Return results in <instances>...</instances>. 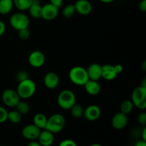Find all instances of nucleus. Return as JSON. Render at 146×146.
<instances>
[{
    "instance_id": "nucleus-9",
    "label": "nucleus",
    "mask_w": 146,
    "mask_h": 146,
    "mask_svg": "<svg viewBox=\"0 0 146 146\" xmlns=\"http://www.w3.org/2000/svg\"><path fill=\"white\" fill-rule=\"evenodd\" d=\"M28 61L30 65L34 68H40L45 63L46 57L42 51L36 50L29 54Z\"/></svg>"
},
{
    "instance_id": "nucleus-18",
    "label": "nucleus",
    "mask_w": 146,
    "mask_h": 146,
    "mask_svg": "<svg viewBox=\"0 0 146 146\" xmlns=\"http://www.w3.org/2000/svg\"><path fill=\"white\" fill-rule=\"evenodd\" d=\"M118 76L113 65L106 64L102 66V78L106 81H113Z\"/></svg>"
},
{
    "instance_id": "nucleus-36",
    "label": "nucleus",
    "mask_w": 146,
    "mask_h": 146,
    "mask_svg": "<svg viewBox=\"0 0 146 146\" xmlns=\"http://www.w3.org/2000/svg\"><path fill=\"white\" fill-rule=\"evenodd\" d=\"M6 31V25L4 21L0 20V36H2Z\"/></svg>"
},
{
    "instance_id": "nucleus-37",
    "label": "nucleus",
    "mask_w": 146,
    "mask_h": 146,
    "mask_svg": "<svg viewBox=\"0 0 146 146\" xmlns=\"http://www.w3.org/2000/svg\"><path fill=\"white\" fill-rule=\"evenodd\" d=\"M27 146H41V145L36 140V141H31L29 143Z\"/></svg>"
},
{
    "instance_id": "nucleus-29",
    "label": "nucleus",
    "mask_w": 146,
    "mask_h": 146,
    "mask_svg": "<svg viewBox=\"0 0 146 146\" xmlns=\"http://www.w3.org/2000/svg\"><path fill=\"white\" fill-rule=\"evenodd\" d=\"M7 115H8V111L4 107L0 106V123H2L7 121Z\"/></svg>"
},
{
    "instance_id": "nucleus-26",
    "label": "nucleus",
    "mask_w": 146,
    "mask_h": 146,
    "mask_svg": "<svg viewBox=\"0 0 146 146\" xmlns=\"http://www.w3.org/2000/svg\"><path fill=\"white\" fill-rule=\"evenodd\" d=\"M71 111V114L74 118H76V119H78V118H81V117H83L84 115V108L81 106L79 104H75L72 106V108L70 109Z\"/></svg>"
},
{
    "instance_id": "nucleus-40",
    "label": "nucleus",
    "mask_w": 146,
    "mask_h": 146,
    "mask_svg": "<svg viewBox=\"0 0 146 146\" xmlns=\"http://www.w3.org/2000/svg\"><path fill=\"white\" fill-rule=\"evenodd\" d=\"M99 1L103 3H105V4H110V3L113 2V1H114L115 0H99Z\"/></svg>"
},
{
    "instance_id": "nucleus-12",
    "label": "nucleus",
    "mask_w": 146,
    "mask_h": 146,
    "mask_svg": "<svg viewBox=\"0 0 146 146\" xmlns=\"http://www.w3.org/2000/svg\"><path fill=\"white\" fill-rule=\"evenodd\" d=\"M101 110L97 105H89L84 109L83 116L88 121H95L101 117Z\"/></svg>"
},
{
    "instance_id": "nucleus-6",
    "label": "nucleus",
    "mask_w": 146,
    "mask_h": 146,
    "mask_svg": "<svg viewBox=\"0 0 146 146\" xmlns=\"http://www.w3.org/2000/svg\"><path fill=\"white\" fill-rule=\"evenodd\" d=\"M131 101L134 106L141 110H145L146 108V87H136L133 91L131 94Z\"/></svg>"
},
{
    "instance_id": "nucleus-17",
    "label": "nucleus",
    "mask_w": 146,
    "mask_h": 146,
    "mask_svg": "<svg viewBox=\"0 0 146 146\" xmlns=\"http://www.w3.org/2000/svg\"><path fill=\"white\" fill-rule=\"evenodd\" d=\"M87 94L91 96H96L101 92V87L97 81L88 80L84 86Z\"/></svg>"
},
{
    "instance_id": "nucleus-33",
    "label": "nucleus",
    "mask_w": 146,
    "mask_h": 146,
    "mask_svg": "<svg viewBox=\"0 0 146 146\" xmlns=\"http://www.w3.org/2000/svg\"><path fill=\"white\" fill-rule=\"evenodd\" d=\"M138 9L142 12L146 11V0H141L138 4Z\"/></svg>"
},
{
    "instance_id": "nucleus-19",
    "label": "nucleus",
    "mask_w": 146,
    "mask_h": 146,
    "mask_svg": "<svg viewBox=\"0 0 146 146\" xmlns=\"http://www.w3.org/2000/svg\"><path fill=\"white\" fill-rule=\"evenodd\" d=\"M30 16L34 19L41 18L42 12V6L40 4L38 0H33L32 4L28 9Z\"/></svg>"
},
{
    "instance_id": "nucleus-13",
    "label": "nucleus",
    "mask_w": 146,
    "mask_h": 146,
    "mask_svg": "<svg viewBox=\"0 0 146 146\" xmlns=\"http://www.w3.org/2000/svg\"><path fill=\"white\" fill-rule=\"evenodd\" d=\"M76 12L83 16L88 15L93 10V7L90 0H77L74 4Z\"/></svg>"
},
{
    "instance_id": "nucleus-27",
    "label": "nucleus",
    "mask_w": 146,
    "mask_h": 146,
    "mask_svg": "<svg viewBox=\"0 0 146 146\" xmlns=\"http://www.w3.org/2000/svg\"><path fill=\"white\" fill-rule=\"evenodd\" d=\"M75 13L76 10L74 4H68V5L65 6L62 10L63 17L66 19H70L74 17Z\"/></svg>"
},
{
    "instance_id": "nucleus-41",
    "label": "nucleus",
    "mask_w": 146,
    "mask_h": 146,
    "mask_svg": "<svg viewBox=\"0 0 146 146\" xmlns=\"http://www.w3.org/2000/svg\"><path fill=\"white\" fill-rule=\"evenodd\" d=\"M89 146H103V145L98 143H94V144H91V145H90Z\"/></svg>"
},
{
    "instance_id": "nucleus-39",
    "label": "nucleus",
    "mask_w": 146,
    "mask_h": 146,
    "mask_svg": "<svg viewBox=\"0 0 146 146\" xmlns=\"http://www.w3.org/2000/svg\"><path fill=\"white\" fill-rule=\"evenodd\" d=\"M141 137H142V139L141 140L146 141V127L145 126H144L143 129L142 135H141Z\"/></svg>"
},
{
    "instance_id": "nucleus-23",
    "label": "nucleus",
    "mask_w": 146,
    "mask_h": 146,
    "mask_svg": "<svg viewBox=\"0 0 146 146\" xmlns=\"http://www.w3.org/2000/svg\"><path fill=\"white\" fill-rule=\"evenodd\" d=\"M133 108L134 105L131 100H124L121 102V106H120V111L128 115L130 113H131Z\"/></svg>"
},
{
    "instance_id": "nucleus-2",
    "label": "nucleus",
    "mask_w": 146,
    "mask_h": 146,
    "mask_svg": "<svg viewBox=\"0 0 146 146\" xmlns=\"http://www.w3.org/2000/svg\"><path fill=\"white\" fill-rule=\"evenodd\" d=\"M68 78L73 84L79 86H84L89 80L86 69L80 66H74L71 68L68 73Z\"/></svg>"
},
{
    "instance_id": "nucleus-10",
    "label": "nucleus",
    "mask_w": 146,
    "mask_h": 146,
    "mask_svg": "<svg viewBox=\"0 0 146 146\" xmlns=\"http://www.w3.org/2000/svg\"><path fill=\"white\" fill-rule=\"evenodd\" d=\"M58 14V8L51 4L47 3L42 6L41 18L46 21H52L55 19Z\"/></svg>"
},
{
    "instance_id": "nucleus-14",
    "label": "nucleus",
    "mask_w": 146,
    "mask_h": 146,
    "mask_svg": "<svg viewBox=\"0 0 146 146\" xmlns=\"http://www.w3.org/2000/svg\"><path fill=\"white\" fill-rule=\"evenodd\" d=\"M44 84L48 89H54L58 86L60 78L58 74L54 71L46 73L44 77Z\"/></svg>"
},
{
    "instance_id": "nucleus-21",
    "label": "nucleus",
    "mask_w": 146,
    "mask_h": 146,
    "mask_svg": "<svg viewBox=\"0 0 146 146\" xmlns=\"http://www.w3.org/2000/svg\"><path fill=\"white\" fill-rule=\"evenodd\" d=\"M14 7L13 0H0V14H9Z\"/></svg>"
},
{
    "instance_id": "nucleus-31",
    "label": "nucleus",
    "mask_w": 146,
    "mask_h": 146,
    "mask_svg": "<svg viewBox=\"0 0 146 146\" xmlns=\"http://www.w3.org/2000/svg\"><path fill=\"white\" fill-rule=\"evenodd\" d=\"M138 122L139 123L140 125H143V126H145L146 125V113L143 111V112L140 113L138 115Z\"/></svg>"
},
{
    "instance_id": "nucleus-16",
    "label": "nucleus",
    "mask_w": 146,
    "mask_h": 146,
    "mask_svg": "<svg viewBox=\"0 0 146 146\" xmlns=\"http://www.w3.org/2000/svg\"><path fill=\"white\" fill-rule=\"evenodd\" d=\"M54 134L50 131L44 129L42 131H41L37 141L41 146H51L54 142Z\"/></svg>"
},
{
    "instance_id": "nucleus-5",
    "label": "nucleus",
    "mask_w": 146,
    "mask_h": 146,
    "mask_svg": "<svg viewBox=\"0 0 146 146\" xmlns=\"http://www.w3.org/2000/svg\"><path fill=\"white\" fill-rule=\"evenodd\" d=\"M29 23L30 21L28 16L23 13L22 11L14 13L9 18L10 25L17 31L23 29L28 28Z\"/></svg>"
},
{
    "instance_id": "nucleus-7",
    "label": "nucleus",
    "mask_w": 146,
    "mask_h": 146,
    "mask_svg": "<svg viewBox=\"0 0 146 146\" xmlns=\"http://www.w3.org/2000/svg\"><path fill=\"white\" fill-rule=\"evenodd\" d=\"M1 99L4 105L9 108H15L19 101L21 100L17 91L12 88H7L1 94Z\"/></svg>"
},
{
    "instance_id": "nucleus-1",
    "label": "nucleus",
    "mask_w": 146,
    "mask_h": 146,
    "mask_svg": "<svg viewBox=\"0 0 146 146\" xmlns=\"http://www.w3.org/2000/svg\"><path fill=\"white\" fill-rule=\"evenodd\" d=\"M17 92L21 99H28L34 95L36 91V85L29 78L19 82Z\"/></svg>"
},
{
    "instance_id": "nucleus-28",
    "label": "nucleus",
    "mask_w": 146,
    "mask_h": 146,
    "mask_svg": "<svg viewBox=\"0 0 146 146\" xmlns=\"http://www.w3.org/2000/svg\"><path fill=\"white\" fill-rule=\"evenodd\" d=\"M18 36L19 38L23 41L29 39L30 37V31L28 28L23 29L18 31Z\"/></svg>"
},
{
    "instance_id": "nucleus-34",
    "label": "nucleus",
    "mask_w": 146,
    "mask_h": 146,
    "mask_svg": "<svg viewBox=\"0 0 146 146\" xmlns=\"http://www.w3.org/2000/svg\"><path fill=\"white\" fill-rule=\"evenodd\" d=\"M51 4L54 5L55 7H58V9L62 6L63 2H64V0H49Z\"/></svg>"
},
{
    "instance_id": "nucleus-8",
    "label": "nucleus",
    "mask_w": 146,
    "mask_h": 146,
    "mask_svg": "<svg viewBox=\"0 0 146 146\" xmlns=\"http://www.w3.org/2000/svg\"><path fill=\"white\" fill-rule=\"evenodd\" d=\"M41 130L34 123L25 125L21 130V135L28 141H36Z\"/></svg>"
},
{
    "instance_id": "nucleus-35",
    "label": "nucleus",
    "mask_w": 146,
    "mask_h": 146,
    "mask_svg": "<svg viewBox=\"0 0 146 146\" xmlns=\"http://www.w3.org/2000/svg\"><path fill=\"white\" fill-rule=\"evenodd\" d=\"M114 68H115V72L117 73V74H119L121 73H122V71H123V66L121 64H116V65L113 66Z\"/></svg>"
},
{
    "instance_id": "nucleus-32",
    "label": "nucleus",
    "mask_w": 146,
    "mask_h": 146,
    "mask_svg": "<svg viewBox=\"0 0 146 146\" xmlns=\"http://www.w3.org/2000/svg\"><path fill=\"white\" fill-rule=\"evenodd\" d=\"M28 78V74H27V73L25 72V71H19L17 75V78L19 81V82H20V81H24V80L27 79V78Z\"/></svg>"
},
{
    "instance_id": "nucleus-4",
    "label": "nucleus",
    "mask_w": 146,
    "mask_h": 146,
    "mask_svg": "<svg viewBox=\"0 0 146 146\" xmlns=\"http://www.w3.org/2000/svg\"><path fill=\"white\" fill-rule=\"evenodd\" d=\"M76 101L74 93L69 89H64L59 93L57 97L58 106L64 110H70Z\"/></svg>"
},
{
    "instance_id": "nucleus-11",
    "label": "nucleus",
    "mask_w": 146,
    "mask_h": 146,
    "mask_svg": "<svg viewBox=\"0 0 146 146\" xmlns=\"http://www.w3.org/2000/svg\"><path fill=\"white\" fill-rule=\"evenodd\" d=\"M128 123V115L121 113H116L111 119V125L115 130H122L126 127Z\"/></svg>"
},
{
    "instance_id": "nucleus-30",
    "label": "nucleus",
    "mask_w": 146,
    "mask_h": 146,
    "mask_svg": "<svg viewBox=\"0 0 146 146\" xmlns=\"http://www.w3.org/2000/svg\"><path fill=\"white\" fill-rule=\"evenodd\" d=\"M58 146H78L76 143L71 139H64L59 143Z\"/></svg>"
},
{
    "instance_id": "nucleus-3",
    "label": "nucleus",
    "mask_w": 146,
    "mask_h": 146,
    "mask_svg": "<svg viewBox=\"0 0 146 146\" xmlns=\"http://www.w3.org/2000/svg\"><path fill=\"white\" fill-rule=\"evenodd\" d=\"M66 125V119L60 113H54L47 119L45 129L52 133H58L64 129Z\"/></svg>"
},
{
    "instance_id": "nucleus-22",
    "label": "nucleus",
    "mask_w": 146,
    "mask_h": 146,
    "mask_svg": "<svg viewBox=\"0 0 146 146\" xmlns=\"http://www.w3.org/2000/svg\"><path fill=\"white\" fill-rule=\"evenodd\" d=\"M33 0H13L14 6L19 11H24L29 9Z\"/></svg>"
},
{
    "instance_id": "nucleus-20",
    "label": "nucleus",
    "mask_w": 146,
    "mask_h": 146,
    "mask_svg": "<svg viewBox=\"0 0 146 146\" xmlns=\"http://www.w3.org/2000/svg\"><path fill=\"white\" fill-rule=\"evenodd\" d=\"M47 118L46 115L41 113H38L35 114L33 118V123L40 128L41 130L45 129L46 125L47 123Z\"/></svg>"
},
{
    "instance_id": "nucleus-38",
    "label": "nucleus",
    "mask_w": 146,
    "mask_h": 146,
    "mask_svg": "<svg viewBox=\"0 0 146 146\" xmlns=\"http://www.w3.org/2000/svg\"><path fill=\"white\" fill-rule=\"evenodd\" d=\"M134 146H146V141H143V140H140V141H137L135 143Z\"/></svg>"
},
{
    "instance_id": "nucleus-15",
    "label": "nucleus",
    "mask_w": 146,
    "mask_h": 146,
    "mask_svg": "<svg viewBox=\"0 0 146 146\" xmlns=\"http://www.w3.org/2000/svg\"><path fill=\"white\" fill-rule=\"evenodd\" d=\"M88 78L98 81L102 78V66L97 63H93L86 68Z\"/></svg>"
},
{
    "instance_id": "nucleus-24",
    "label": "nucleus",
    "mask_w": 146,
    "mask_h": 146,
    "mask_svg": "<svg viewBox=\"0 0 146 146\" xmlns=\"http://www.w3.org/2000/svg\"><path fill=\"white\" fill-rule=\"evenodd\" d=\"M15 108L16 110L22 115L28 114L30 111V106L28 103L24 101H21V100L19 101V103L17 104Z\"/></svg>"
},
{
    "instance_id": "nucleus-25",
    "label": "nucleus",
    "mask_w": 146,
    "mask_h": 146,
    "mask_svg": "<svg viewBox=\"0 0 146 146\" xmlns=\"http://www.w3.org/2000/svg\"><path fill=\"white\" fill-rule=\"evenodd\" d=\"M21 118H22V115H21L17 110L11 111L9 112H8L7 121H9L11 123H19V122H21Z\"/></svg>"
}]
</instances>
